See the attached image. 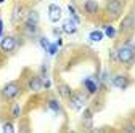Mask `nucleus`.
Instances as JSON below:
<instances>
[{
  "mask_svg": "<svg viewBox=\"0 0 135 133\" xmlns=\"http://www.w3.org/2000/svg\"><path fill=\"white\" fill-rule=\"evenodd\" d=\"M27 88L31 91H40L44 88V79L40 75H37V74L31 75L29 80H27Z\"/></svg>",
  "mask_w": 135,
  "mask_h": 133,
  "instance_id": "obj_9",
  "label": "nucleus"
},
{
  "mask_svg": "<svg viewBox=\"0 0 135 133\" xmlns=\"http://www.w3.org/2000/svg\"><path fill=\"white\" fill-rule=\"evenodd\" d=\"M56 48H58L56 43H55V45H53V43H50V47H48V50H47L48 55H55V53H56Z\"/></svg>",
  "mask_w": 135,
  "mask_h": 133,
  "instance_id": "obj_22",
  "label": "nucleus"
},
{
  "mask_svg": "<svg viewBox=\"0 0 135 133\" xmlns=\"http://www.w3.org/2000/svg\"><path fill=\"white\" fill-rule=\"evenodd\" d=\"M127 5V0H106L105 7H103V13H105V18L108 21H117L122 16L124 10Z\"/></svg>",
  "mask_w": 135,
  "mask_h": 133,
  "instance_id": "obj_2",
  "label": "nucleus"
},
{
  "mask_svg": "<svg viewBox=\"0 0 135 133\" xmlns=\"http://www.w3.org/2000/svg\"><path fill=\"white\" fill-rule=\"evenodd\" d=\"M39 42H40L42 48H44L45 52H47V50H48V47H50V42H48V39H45V37H40V39H39Z\"/></svg>",
  "mask_w": 135,
  "mask_h": 133,
  "instance_id": "obj_21",
  "label": "nucleus"
},
{
  "mask_svg": "<svg viewBox=\"0 0 135 133\" xmlns=\"http://www.w3.org/2000/svg\"><path fill=\"white\" fill-rule=\"evenodd\" d=\"M135 29V19H133V14H127L126 18L122 19L121 23V27H119V34L121 35H127Z\"/></svg>",
  "mask_w": 135,
  "mask_h": 133,
  "instance_id": "obj_7",
  "label": "nucleus"
},
{
  "mask_svg": "<svg viewBox=\"0 0 135 133\" xmlns=\"http://www.w3.org/2000/svg\"><path fill=\"white\" fill-rule=\"evenodd\" d=\"M58 93H60V96H61L63 99H68V98L71 96L73 90H71V87L68 85V84H64V82H61V84L58 85Z\"/></svg>",
  "mask_w": 135,
  "mask_h": 133,
  "instance_id": "obj_14",
  "label": "nucleus"
},
{
  "mask_svg": "<svg viewBox=\"0 0 135 133\" xmlns=\"http://www.w3.org/2000/svg\"><path fill=\"white\" fill-rule=\"evenodd\" d=\"M2 130H3L5 133H13V131H15V125H13V122H11V120H5L3 125H2Z\"/></svg>",
  "mask_w": 135,
  "mask_h": 133,
  "instance_id": "obj_19",
  "label": "nucleus"
},
{
  "mask_svg": "<svg viewBox=\"0 0 135 133\" xmlns=\"http://www.w3.org/2000/svg\"><path fill=\"white\" fill-rule=\"evenodd\" d=\"M24 23L26 24H31V26H37L39 24V13L36 10H31L27 13V16H26V21Z\"/></svg>",
  "mask_w": 135,
  "mask_h": 133,
  "instance_id": "obj_15",
  "label": "nucleus"
},
{
  "mask_svg": "<svg viewBox=\"0 0 135 133\" xmlns=\"http://www.w3.org/2000/svg\"><path fill=\"white\" fill-rule=\"evenodd\" d=\"M23 84L20 80H11L0 88V99L3 103H13L23 95Z\"/></svg>",
  "mask_w": 135,
  "mask_h": 133,
  "instance_id": "obj_1",
  "label": "nucleus"
},
{
  "mask_svg": "<svg viewBox=\"0 0 135 133\" xmlns=\"http://www.w3.org/2000/svg\"><path fill=\"white\" fill-rule=\"evenodd\" d=\"M61 32H63V29H58V27H55V29H53V34H55V35H60Z\"/></svg>",
  "mask_w": 135,
  "mask_h": 133,
  "instance_id": "obj_23",
  "label": "nucleus"
},
{
  "mask_svg": "<svg viewBox=\"0 0 135 133\" xmlns=\"http://www.w3.org/2000/svg\"><path fill=\"white\" fill-rule=\"evenodd\" d=\"M48 108L52 109L53 112H60V108H61V106H60V103L56 101V99L52 98V99H48Z\"/></svg>",
  "mask_w": 135,
  "mask_h": 133,
  "instance_id": "obj_20",
  "label": "nucleus"
},
{
  "mask_svg": "<svg viewBox=\"0 0 135 133\" xmlns=\"http://www.w3.org/2000/svg\"><path fill=\"white\" fill-rule=\"evenodd\" d=\"M61 16H63V10L60 5L56 3H52L48 7V19L52 21V23H58L61 19Z\"/></svg>",
  "mask_w": 135,
  "mask_h": 133,
  "instance_id": "obj_10",
  "label": "nucleus"
},
{
  "mask_svg": "<svg viewBox=\"0 0 135 133\" xmlns=\"http://www.w3.org/2000/svg\"><path fill=\"white\" fill-rule=\"evenodd\" d=\"M116 58L117 63L122 64L124 68H132L135 64V45L133 43H122L119 48L116 50Z\"/></svg>",
  "mask_w": 135,
  "mask_h": 133,
  "instance_id": "obj_3",
  "label": "nucleus"
},
{
  "mask_svg": "<svg viewBox=\"0 0 135 133\" xmlns=\"http://www.w3.org/2000/svg\"><path fill=\"white\" fill-rule=\"evenodd\" d=\"M105 34H106V37H109V39H116L117 29H116L113 24H106V26H105Z\"/></svg>",
  "mask_w": 135,
  "mask_h": 133,
  "instance_id": "obj_17",
  "label": "nucleus"
},
{
  "mask_svg": "<svg viewBox=\"0 0 135 133\" xmlns=\"http://www.w3.org/2000/svg\"><path fill=\"white\" fill-rule=\"evenodd\" d=\"M63 32H66V34H69V35H73V34H76L77 32V23L71 18V19H66V21H63Z\"/></svg>",
  "mask_w": 135,
  "mask_h": 133,
  "instance_id": "obj_12",
  "label": "nucleus"
},
{
  "mask_svg": "<svg viewBox=\"0 0 135 133\" xmlns=\"http://www.w3.org/2000/svg\"><path fill=\"white\" fill-rule=\"evenodd\" d=\"M21 115V106L18 104V103H11V106H10V117H13V119H18Z\"/></svg>",
  "mask_w": 135,
  "mask_h": 133,
  "instance_id": "obj_16",
  "label": "nucleus"
},
{
  "mask_svg": "<svg viewBox=\"0 0 135 133\" xmlns=\"http://www.w3.org/2000/svg\"><path fill=\"white\" fill-rule=\"evenodd\" d=\"M24 18V8L21 3H16L15 8H13V14H11V21L13 23H20L21 19Z\"/></svg>",
  "mask_w": 135,
  "mask_h": 133,
  "instance_id": "obj_13",
  "label": "nucleus"
},
{
  "mask_svg": "<svg viewBox=\"0 0 135 133\" xmlns=\"http://www.w3.org/2000/svg\"><path fill=\"white\" fill-rule=\"evenodd\" d=\"M18 47H20V42L15 35H5L0 40V50H2L5 55H13Z\"/></svg>",
  "mask_w": 135,
  "mask_h": 133,
  "instance_id": "obj_5",
  "label": "nucleus"
},
{
  "mask_svg": "<svg viewBox=\"0 0 135 133\" xmlns=\"http://www.w3.org/2000/svg\"><path fill=\"white\" fill-rule=\"evenodd\" d=\"M82 8H84L87 16H97L100 13V3L97 0H84Z\"/></svg>",
  "mask_w": 135,
  "mask_h": 133,
  "instance_id": "obj_8",
  "label": "nucleus"
},
{
  "mask_svg": "<svg viewBox=\"0 0 135 133\" xmlns=\"http://www.w3.org/2000/svg\"><path fill=\"white\" fill-rule=\"evenodd\" d=\"M84 90H85L89 95H95L98 91V82L93 77H89L84 80Z\"/></svg>",
  "mask_w": 135,
  "mask_h": 133,
  "instance_id": "obj_11",
  "label": "nucleus"
},
{
  "mask_svg": "<svg viewBox=\"0 0 135 133\" xmlns=\"http://www.w3.org/2000/svg\"><path fill=\"white\" fill-rule=\"evenodd\" d=\"M103 37H105V32H103V30H92L90 35H89V39H90L92 42H100Z\"/></svg>",
  "mask_w": 135,
  "mask_h": 133,
  "instance_id": "obj_18",
  "label": "nucleus"
},
{
  "mask_svg": "<svg viewBox=\"0 0 135 133\" xmlns=\"http://www.w3.org/2000/svg\"><path fill=\"white\" fill-rule=\"evenodd\" d=\"M87 96H89V93L85 90H76V91L73 90L71 96L68 98L69 108L73 111H80L82 108H85V104H87Z\"/></svg>",
  "mask_w": 135,
  "mask_h": 133,
  "instance_id": "obj_4",
  "label": "nucleus"
},
{
  "mask_svg": "<svg viewBox=\"0 0 135 133\" xmlns=\"http://www.w3.org/2000/svg\"><path fill=\"white\" fill-rule=\"evenodd\" d=\"M132 84V79L127 75V74H116L113 79H111V85L114 88H119V90H126L129 88Z\"/></svg>",
  "mask_w": 135,
  "mask_h": 133,
  "instance_id": "obj_6",
  "label": "nucleus"
}]
</instances>
